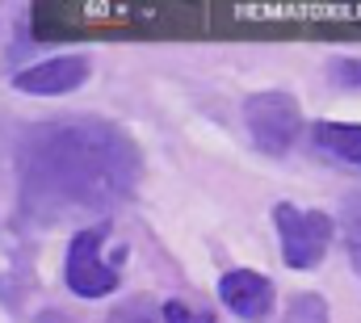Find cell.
Wrapping results in <instances>:
<instances>
[{"label": "cell", "instance_id": "1", "mask_svg": "<svg viewBox=\"0 0 361 323\" xmlns=\"http://www.w3.org/2000/svg\"><path fill=\"white\" fill-rule=\"evenodd\" d=\"M139 181L135 143L109 122L42 126L21 147V206L38 223H63L118 206Z\"/></svg>", "mask_w": 361, "mask_h": 323}, {"label": "cell", "instance_id": "2", "mask_svg": "<svg viewBox=\"0 0 361 323\" xmlns=\"http://www.w3.org/2000/svg\"><path fill=\"white\" fill-rule=\"evenodd\" d=\"M273 223H277V240H281V260L290 269H315L328 256V243H332V219L328 214L277 202Z\"/></svg>", "mask_w": 361, "mask_h": 323}, {"label": "cell", "instance_id": "3", "mask_svg": "<svg viewBox=\"0 0 361 323\" xmlns=\"http://www.w3.org/2000/svg\"><path fill=\"white\" fill-rule=\"evenodd\" d=\"M244 122L261 152L281 156V152H290V143L302 130V109L290 92H252L244 101Z\"/></svg>", "mask_w": 361, "mask_h": 323}, {"label": "cell", "instance_id": "4", "mask_svg": "<svg viewBox=\"0 0 361 323\" xmlns=\"http://www.w3.org/2000/svg\"><path fill=\"white\" fill-rule=\"evenodd\" d=\"M101 243H105V227H80L68 243L63 277H68V290L80 298H101L118 286V264L101 260Z\"/></svg>", "mask_w": 361, "mask_h": 323}, {"label": "cell", "instance_id": "5", "mask_svg": "<svg viewBox=\"0 0 361 323\" xmlns=\"http://www.w3.org/2000/svg\"><path fill=\"white\" fill-rule=\"evenodd\" d=\"M89 80V59L85 55H55V59H42L25 72L13 76L17 92H30V97H59V92H72Z\"/></svg>", "mask_w": 361, "mask_h": 323}, {"label": "cell", "instance_id": "6", "mask_svg": "<svg viewBox=\"0 0 361 323\" xmlns=\"http://www.w3.org/2000/svg\"><path fill=\"white\" fill-rule=\"evenodd\" d=\"M219 298L227 311H235L240 319H265L273 311V286L265 273L252 269H231L219 281Z\"/></svg>", "mask_w": 361, "mask_h": 323}, {"label": "cell", "instance_id": "7", "mask_svg": "<svg viewBox=\"0 0 361 323\" xmlns=\"http://www.w3.org/2000/svg\"><path fill=\"white\" fill-rule=\"evenodd\" d=\"M311 143H315L319 156H328L332 164L361 172V126H349V122H315Z\"/></svg>", "mask_w": 361, "mask_h": 323}, {"label": "cell", "instance_id": "8", "mask_svg": "<svg viewBox=\"0 0 361 323\" xmlns=\"http://www.w3.org/2000/svg\"><path fill=\"white\" fill-rule=\"evenodd\" d=\"M286 323H332V311L319 294H298L286 307Z\"/></svg>", "mask_w": 361, "mask_h": 323}, {"label": "cell", "instance_id": "9", "mask_svg": "<svg viewBox=\"0 0 361 323\" xmlns=\"http://www.w3.org/2000/svg\"><path fill=\"white\" fill-rule=\"evenodd\" d=\"M105 323H160V311L152 307V298H126Z\"/></svg>", "mask_w": 361, "mask_h": 323}, {"label": "cell", "instance_id": "10", "mask_svg": "<svg viewBox=\"0 0 361 323\" xmlns=\"http://www.w3.org/2000/svg\"><path fill=\"white\" fill-rule=\"evenodd\" d=\"M160 323H214V315H206V311H193L189 303H164L160 307Z\"/></svg>", "mask_w": 361, "mask_h": 323}, {"label": "cell", "instance_id": "11", "mask_svg": "<svg viewBox=\"0 0 361 323\" xmlns=\"http://www.w3.org/2000/svg\"><path fill=\"white\" fill-rule=\"evenodd\" d=\"M328 76L341 84V88H361V59H332L328 63Z\"/></svg>", "mask_w": 361, "mask_h": 323}, {"label": "cell", "instance_id": "12", "mask_svg": "<svg viewBox=\"0 0 361 323\" xmlns=\"http://www.w3.org/2000/svg\"><path fill=\"white\" fill-rule=\"evenodd\" d=\"M349 227H353V256H357V264H361V197L353 202V223Z\"/></svg>", "mask_w": 361, "mask_h": 323}]
</instances>
